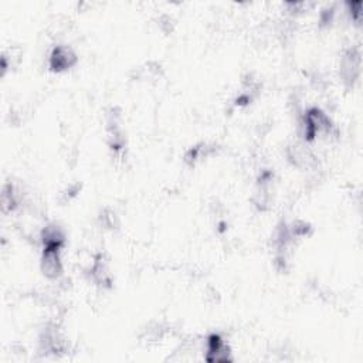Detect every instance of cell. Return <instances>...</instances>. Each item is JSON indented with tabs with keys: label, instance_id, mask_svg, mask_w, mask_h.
I'll list each match as a JSON object with an SVG mask.
<instances>
[{
	"label": "cell",
	"instance_id": "obj_1",
	"mask_svg": "<svg viewBox=\"0 0 363 363\" xmlns=\"http://www.w3.org/2000/svg\"><path fill=\"white\" fill-rule=\"evenodd\" d=\"M302 130L307 142L314 141L318 135L329 134L332 130V123L329 116L318 108H311L306 112L302 119Z\"/></svg>",
	"mask_w": 363,
	"mask_h": 363
},
{
	"label": "cell",
	"instance_id": "obj_2",
	"mask_svg": "<svg viewBox=\"0 0 363 363\" xmlns=\"http://www.w3.org/2000/svg\"><path fill=\"white\" fill-rule=\"evenodd\" d=\"M362 57L356 47L349 48L341 58V77L346 87H353L360 76Z\"/></svg>",
	"mask_w": 363,
	"mask_h": 363
},
{
	"label": "cell",
	"instance_id": "obj_3",
	"mask_svg": "<svg viewBox=\"0 0 363 363\" xmlns=\"http://www.w3.org/2000/svg\"><path fill=\"white\" fill-rule=\"evenodd\" d=\"M60 253L62 247H43L42 271L50 280H57L63 276V263Z\"/></svg>",
	"mask_w": 363,
	"mask_h": 363
},
{
	"label": "cell",
	"instance_id": "obj_4",
	"mask_svg": "<svg viewBox=\"0 0 363 363\" xmlns=\"http://www.w3.org/2000/svg\"><path fill=\"white\" fill-rule=\"evenodd\" d=\"M77 63V55L69 46H55L50 54L48 66L51 71L63 73Z\"/></svg>",
	"mask_w": 363,
	"mask_h": 363
},
{
	"label": "cell",
	"instance_id": "obj_5",
	"mask_svg": "<svg viewBox=\"0 0 363 363\" xmlns=\"http://www.w3.org/2000/svg\"><path fill=\"white\" fill-rule=\"evenodd\" d=\"M206 360L211 362V363H213V362H219V363L231 362L230 348L219 334H213V335H210L207 338Z\"/></svg>",
	"mask_w": 363,
	"mask_h": 363
},
{
	"label": "cell",
	"instance_id": "obj_6",
	"mask_svg": "<svg viewBox=\"0 0 363 363\" xmlns=\"http://www.w3.org/2000/svg\"><path fill=\"white\" fill-rule=\"evenodd\" d=\"M288 158L298 168L310 166L314 162V155L311 154V150L302 143H295L288 149Z\"/></svg>",
	"mask_w": 363,
	"mask_h": 363
}]
</instances>
